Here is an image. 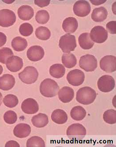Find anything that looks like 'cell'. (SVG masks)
I'll list each match as a JSON object with an SVG mask.
<instances>
[{"label": "cell", "instance_id": "obj_38", "mask_svg": "<svg viewBox=\"0 0 116 147\" xmlns=\"http://www.w3.org/2000/svg\"><path fill=\"white\" fill-rule=\"evenodd\" d=\"M50 3V1H35V4L41 8L47 6L49 5Z\"/></svg>", "mask_w": 116, "mask_h": 147}, {"label": "cell", "instance_id": "obj_28", "mask_svg": "<svg viewBox=\"0 0 116 147\" xmlns=\"http://www.w3.org/2000/svg\"><path fill=\"white\" fill-rule=\"evenodd\" d=\"M62 62L65 67L72 68L77 64V58L73 53H65L62 56Z\"/></svg>", "mask_w": 116, "mask_h": 147}, {"label": "cell", "instance_id": "obj_6", "mask_svg": "<svg viewBox=\"0 0 116 147\" xmlns=\"http://www.w3.org/2000/svg\"><path fill=\"white\" fill-rule=\"evenodd\" d=\"M97 66V60L93 55L86 54L82 56L79 59V67L86 71H93L96 69Z\"/></svg>", "mask_w": 116, "mask_h": 147}, {"label": "cell", "instance_id": "obj_44", "mask_svg": "<svg viewBox=\"0 0 116 147\" xmlns=\"http://www.w3.org/2000/svg\"><path fill=\"white\" fill-rule=\"evenodd\" d=\"M3 67L1 65H0V75H1V74L3 72Z\"/></svg>", "mask_w": 116, "mask_h": 147}, {"label": "cell", "instance_id": "obj_40", "mask_svg": "<svg viewBox=\"0 0 116 147\" xmlns=\"http://www.w3.org/2000/svg\"><path fill=\"white\" fill-rule=\"evenodd\" d=\"M5 147H20V145L16 141H10L9 142H7V143L6 144Z\"/></svg>", "mask_w": 116, "mask_h": 147}, {"label": "cell", "instance_id": "obj_35", "mask_svg": "<svg viewBox=\"0 0 116 147\" xmlns=\"http://www.w3.org/2000/svg\"><path fill=\"white\" fill-rule=\"evenodd\" d=\"M19 31L22 36L28 37L32 34L33 28L31 24L28 23H24L20 26Z\"/></svg>", "mask_w": 116, "mask_h": 147}, {"label": "cell", "instance_id": "obj_27", "mask_svg": "<svg viewBox=\"0 0 116 147\" xmlns=\"http://www.w3.org/2000/svg\"><path fill=\"white\" fill-rule=\"evenodd\" d=\"M71 118L76 121H81L85 118L86 111L85 109L80 106L74 107L70 112Z\"/></svg>", "mask_w": 116, "mask_h": 147}, {"label": "cell", "instance_id": "obj_36", "mask_svg": "<svg viewBox=\"0 0 116 147\" xmlns=\"http://www.w3.org/2000/svg\"><path fill=\"white\" fill-rule=\"evenodd\" d=\"M4 120L7 123L13 124L17 121V114L13 111H8L4 114Z\"/></svg>", "mask_w": 116, "mask_h": 147}, {"label": "cell", "instance_id": "obj_26", "mask_svg": "<svg viewBox=\"0 0 116 147\" xmlns=\"http://www.w3.org/2000/svg\"><path fill=\"white\" fill-rule=\"evenodd\" d=\"M50 74L51 76L56 78L63 77L65 75V69L62 64L57 63L52 65L50 68Z\"/></svg>", "mask_w": 116, "mask_h": 147}, {"label": "cell", "instance_id": "obj_15", "mask_svg": "<svg viewBox=\"0 0 116 147\" xmlns=\"http://www.w3.org/2000/svg\"><path fill=\"white\" fill-rule=\"evenodd\" d=\"M23 64V59L20 57L16 56L10 57L6 63L7 69L12 72H16L21 70Z\"/></svg>", "mask_w": 116, "mask_h": 147}, {"label": "cell", "instance_id": "obj_24", "mask_svg": "<svg viewBox=\"0 0 116 147\" xmlns=\"http://www.w3.org/2000/svg\"><path fill=\"white\" fill-rule=\"evenodd\" d=\"M31 122L32 124L36 127H44L49 123L48 117L45 114L39 113L32 117Z\"/></svg>", "mask_w": 116, "mask_h": 147}, {"label": "cell", "instance_id": "obj_17", "mask_svg": "<svg viewBox=\"0 0 116 147\" xmlns=\"http://www.w3.org/2000/svg\"><path fill=\"white\" fill-rule=\"evenodd\" d=\"M15 78L12 75L5 74L0 77V89L8 91L13 88L15 84Z\"/></svg>", "mask_w": 116, "mask_h": 147}, {"label": "cell", "instance_id": "obj_13", "mask_svg": "<svg viewBox=\"0 0 116 147\" xmlns=\"http://www.w3.org/2000/svg\"><path fill=\"white\" fill-rule=\"evenodd\" d=\"M44 55L43 49L39 45L31 46L28 49L26 53L28 59L33 62L40 61L43 58Z\"/></svg>", "mask_w": 116, "mask_h": 147}, {"label": "cell", "instance_id": "obj_37", "mask_svg": "<svg viewBox=\"0 0 116 147\" xmlns=\"http://www.w3.org/2000/svg\"><path fill=\"white\" fill-rule=\"evenodd\" d=\"M107 29L111 34H116V22L112 21L109 22L106 25Z\"/></svg>", "mask_w": 116, "mask_h": 147}, {"label": "cell", "instance_id": "obj_4", "mask_svg": "<svg viewBox=\"0 0 116 147\" xmlns=\"http://www.w3.org/2000/svg\"><path fill=\"white\" fill-rule=\"evenodd\" d=\"M19 77L21 81L26 84L35 83L39 77V73L37 69L32 66H28L23 71L19 74Z\"/></svg>", "mask_w": 116, "mask_h": 147}, {"label": "cell", "instance_id": "obj_39", "mask_svg": "<svg viewBox=\"0 0 116 147\" xmlns=\"http://www.w3.org/2000/svg\"><path fill=\"white\" fill-rule=\"evenodd\" d=\"M6 36L4 34V33L0 32V47L5 45V44L6 42Z\"/></svg>", "mask_w": 116, "mask_h": 147}, {"label": "cell", "instance_id": "obj_10", "mask_svg": "<svg viewBox=\"0 0 116 147\" xmlns=\"http://www.w3.org/2000/svg\"><path fill=\"white\" fill-rule=\"evenodd\" d=\"M67 79L68 82L72 86H78L84 82L85 75L81 70L74 69L68 73Z\"/></svg>", "mask_w": 116, "mask_h": 147}, {"label": "cell", "instance_id": "obj_19", "mask_svg": "<svg viewBox=\"0 0 116 147\" xmlns=\"http://www.w3.org/2000/svg\"><path fill=\"white\" fill-rule=\"evenodd\" d=\"M78 23L74 17H69L66 18L63 22L62 28L66 33L72 34L77 29Z\"/></svg>", "mask_w": 116, "mask_h": 147}, {"label": "cell", "instance_id": "obj_29", "mask_svg": "<svg viewBox=\"0 0 116 147\" xmlns=\"http://www.w3.org/2000/svg\"><path fill=\"white\" fill-rule=\"evenodd\" d=\"M35 35L39 39L45 41L48 40L51 36L50 30L45 26H39L35 30Z\"/></svg>", "mask_w": 116, "mask_h": 147}, {"label": "cell", "instance_id": "obj_22", "mask_svg": "<svg viewBox=\"0 0 116 147\" xmlns=\"http://www.w3.org/2000/svg\"><path fill=\"white\" fill-rule=\"evenodd\" d=\"M108 11L103 7L94 9L92 14V18L96 22H102L107 19Z\"/></svg>", "mask_w": 116, "mask_h": 147}, {"label": "cell", "instance_id": "obj_16", "mask_svg": "<svg viewBox=\"0 0 116 147\" xmlns=\"http://www.w3.org/2000/svg\"><path fill=\"white\" fill-rule=\"evenodd\" d=\"M59 99L64 103L71 102L74 97V91L69 87L64 86L58 92Z\"/></svg>", "mask_w": 116, "mask_h": 147}, {"label": "cell", "instance_id": "obj_32", "mask_svg": "<svg viewBox=\"0 0 116 147\" xmlns=\"http://www.w3.org/2000/svg\"><path fill=\"white\" fill-rule=\"evenodd\" d=\"M103 119L106 123L110 124L116 123V111L114 109L108 110L103 114Z\"/></svg>", "mask_w": 116, "mask_h": 147}, {"label": "cell", "instance_id": "obj_43", "mask_svg": "<svg viewBox=\"0 0 116 147\" xmlns=\"http://www.w3.org/2000/svg\"><path fill=\"white\" fill-rule=\"evenodd\" d=\"M2 97H3V96H2V94L1 92H0V106L2 104Z\"/></svg>", "mask_w": 116, "mask_h": 147}, {"label": "cell", "instance_id": "obj_41", "mask_svg": "<svg viewBox=\"0 0 116 147\" xmlns=\"http://www.w3.org/2000/svg\"><path fill=\"white\" fill-rule=\"evenodd\" d=\"M90 1L93 5H100L105 3L107 1L106 0H99V1L97 0V1Z\"/></svg>", "mask_w": 116, "mask_h": 147}, {"label": "cell", "instance_id": "obj_21", "mask_svg": "<svg viewBox=\"0 0 116 147\" xmlns=\"http://www.w3.org/2000/svg\"><path fill=\"white\" fill-rule=\"evenodd\" d=\"M68 117L67 113L60 109L55 110L51 114V119L54 123L58 124H63L67 122Z\"/></svg>", "mask_w": 116, "mask_h": 147}, {"label": "cell", "instance_id": "obj_14", "mask_svg": "<svg viewBox=\"0 0 116 147\" xmlns=\"http://www.w3.org/2000/svg\"><path fill=\"white\" fill-rule=\"evenodd\" d=\"M21 107L23 112L27 114H34L39 110L38 103L32 98H28L22 102Z\"/></svg>", "mask_w": 116, "mask_h": 147}, {"label": "cell", "instance_id": "obj_7", "mask_svg": "<svg viewBox=\"0 0 116 147\" xmlns=\"http://www.w3.org/2000/svg\"><path fill=\"white\" fill-rule=\"evenodd\" d=\"M16 21V16L11 10L3 9L0 10V26L7 28L13 25Z\"/></svg>", "mask_w": 116, "mask_h": 147}, {"label": "cell", "instance_id": "obj_34", "mask_svg": "<svg viewBox=\"0 0 116 147\" xmlns=\"http://www.w3.org/2000/svg\"><path fill=\"white\" fill-rule=\"evenodd\" d=\"M13 53L11 49L4 47L0 49V62L6 64L7 59L13 56Z\"/></svg>", "mask_w": 116, "mask_h": 147}, {"label": "cell", "instance_id": "obj_12", "mask_svg": "<svg viewBox=\"0 0 116 147\" xmlns=\"http://www.w3.org/2000/svg\"><path fill=\"white\" fill-rule=\"evenodd\" d=\"M75 14L79 17H83L88 15L91 10V5L86 1H78L73 6Z\"/></svg>", "mask_w": 116, "mask_h": 147}, {"label": "cell", "instance_id": "obj_33", "mask_svg": "<svg viewBox=\"0 0 116 147\" xmlns=\"http://www.w3.org/2000/svg\"><path fill=\"white\" fill-rule=\"evenodd\" d=\"M50 15L47 11L41 10L38 11L35 15V20L37 23L44 24L48 22Z\"/></svg>", "mask_w": 116, "mask_h": 147}, {"label": "cell", "instance_id": "obj_20", "mask_svg": "<svg viewBox=\"0 0 116 147\" xmlns=\"http://www.w3.org/2000/svg\"><path fill=\"white\" fill-rule=\"evenodd\" d=\"M34 9L31 7L24 5L20 7L18 10V15L19 18L23 20H29L34 16Z\"/></svg>", "mask_w": 116, "mask_h": 147}, {"label": "cell", "instance_id": "obj_3", "mask_svg": "<svg viewBox=\"0 0 116 147\" xmlns=\"http://www.w3.org/2000/svg\"><path fill=\"white\" fill-rule=\"evenodd\" d=\"M87 130L83 125L74 123L71 125L67 129L66 134L68 138L72 141H79L84 138Z\"/></svg>", "mask_w": 116, "mask_h": 147}, {"label": "cell", "instance_id": "obj_11", "mask_svg": "<svg viewBox=\"0 0 116 147\" xmlns=\"http://www.w3.org/2000/svg\"><path fill=\"white\" fill-rule=\"evenodd\" d=\"M101 69L107 73H112L116 70V57L112 55H107L100 61Z\"/></svg>", "mask_w": 116, "mask_h": 147}, {"label": "cell", "instance_id": "obj_30", "mask_svg": "<svg viewBox=\"0 0 116 147\" xmlns=\"http://www.w3.org/2000/svg\"><path fill=\"white\" fill-rule=\"evenodd\" d=\"M27 147H45V143L43 140L38 136H33L26 142Z\"/></svg>", "mask_w": 116, "mask_h": 147}, {"label": "cell", "instance_id": "obj_45", "mask_svg": "<svg viewBox=\"0 0 116 147\" xmlns=\"http://www.w3.org/2000/svg\"><path fill=\"white\" fill-rule=\"evenodd\" d=\"M4 2H6L8 4H11L12 2H14V1H3Z\"/></svg>", "mask_w": 116, "mask_h": 147}, {"label": "cell", "instance_id": "obj_1", "mask_svg": "<svg viewBox=\"0 0 116 147\" xmlns=\"http://www.w3.org/2000/svg\"><path fill=\"white\" fill-rule=\"evenodd\" d=\"M97 96V93L94 90L90 87L85 86L80 88L77 92L76 100L83 105L92 104Z\"/></svg>", "mask_w": 116, "mask_h": 147}, {"label": "cell", "instance_id": "obj_5", "mask_svg": "<svg viewBox=\"0 0 116 147\" xmlns=\"http://www.w3.org/2000/svg\"><path fill=\"white\" fill-rule=\"evenodd\" d=\"M77 45L74 35L67 34L60 37L59 46L63 53H70L74 51Z\"/></svg>", "mask_w": 116, "mask_h": 147}, {"label": "cell", "instance_id": "obj_23", "mask_svg": "<svg viewBox=\"0 0 116 147\" xmlns=\"http://www.w3.org/2000/svg\"><path fill=\"white\" fill-rule=\"evenodd\" d=\"M79 43L83 49L88 50L93 47L94 42L92 41L89 33H83L79 37Z\"/></svg>", "mask_w": 116, "mask_h": 147}, {"label": "cell", "instance_id": "obj_2", "mask_svg": "<svg viewBox=\"0 0 116 147\" xmlns=\"http://www.w3.org/2000/svg\"><path fill=\"white\" fill-rule=\"evenodd\" d=\"M59 87L57 82L50 78H46L41 82L40 92L42 95L47 98L56 96L58 92Z\"/></svg>", "mask_w": 116, "mask_h": 147}, {"label": "cell", "instance_id": "obj_31", "mask_svg": "<svg viewBox=\"0 0 116 147\" xmlns=\"http://www.w3.org/2000/svg\"><path fill=\"white\" fill-rule=\"evenodd\" d=\"M3 102L4 105L8 108H13L18 105L19 100L14 95L8 94L4 97Z\"/></svg>", "mask_w": 116, "mask_h": 147}, {"label": "cell", "instance_id": "obj_42", "mask_svg": "<svg viewBox=\"0 0 116 147\" xmlns=\"http://www.w3.org/2000/svg\"><path fill=\"white\" fill-rule=\"evenodd\" d=\"M112 10L114 14L116 15V2H114L113 5Z\"/></svg>", "mask_w": 116, "mask_h": 147}, {"label": "cell", "instance_id": "obj_8", "mask_svg": "<svg viewBox=\"0 0 116 147\" xmlns=\"http://www.w3.org/2000/svg\"><path fill=\"white\" fill-rule=\"evenodd\" d=\"M97 86L100 91L104 92H110L115 87V80L111 76L104 75L98 79Z\"/></svg>", "mask_w": 116, "mask_h": 147}, {"label": "cell", "instance_id": "obj_25", "mask_svg": "<svg viewBox=\"0 0 116 147\" xmlns=\"http://www.w3.org/2000/svg\"><path fill=\"white\" fill-rule=\"evenodd\" d=\"M11 45L14 50L17 52H21L24 50L27 47L28 42L24 38L18 36L12 39Z\"/></svg>", "mask_w": 116, "mask_h": 147}, {"label": "cell", "instance_id": "obj_9", "mask_svg": "<svg viewBox=\"0 0 116 147\" xmlns=\"http://www.w3.org/2000/svg\"><path fill=\"white\" fill-rule=\"evenodd\" d=\"M107 30L101 26L94 27L91 31L90 36L92 41L97 43H102L108 38Z\"/></svg>", "mask_w": 116, "mask_h": 147}, {"label": "cell", "instance_id": "obj_18", "mask_svg": "<svg viewBox=\"0 0 116 147\" xmlns=\"http://www.w3.org/2000/svg\"><path fill=\"white\" fill-rule=\"evenodd\" d=\"M31 132V127L27 124L20 123L15 126L13 130L14 135L19 138L28 137Z\"/></svg>", "mask_w": 116, "mask_h": 147}]
</instances>
